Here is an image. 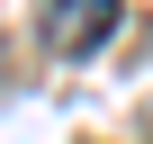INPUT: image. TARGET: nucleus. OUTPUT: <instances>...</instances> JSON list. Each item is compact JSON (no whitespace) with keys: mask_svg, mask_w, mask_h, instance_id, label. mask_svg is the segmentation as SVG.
Listing matches in <instances>:
<instances>
[{"mask_svg":"<svg viewBox=\"0 0 153 144\" xmlns=\"http://www.w3.org/2000/svg\"><path fill=\"white\" fill-rule=\"evenodd\" d=\"M117 36V0H45V45L54 54H99Z\"/></svg>","mask_w":153,"mask_h":144,"instance_id":"nucleus-1","label":"nucleus"}]
</instances>
